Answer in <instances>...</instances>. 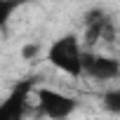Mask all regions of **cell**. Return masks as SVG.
<instances>
[{
	"label": "cell",
	"instance_id": "cell-1",
	"mask_svg": "<svg viewBox=\"0 0 120 120\" xmlns=\"http://www.w3.org/2000/svg\"><path fill=\"white\" fill-rule=\"evenodd\" d=\"M85 52L82 42L75 33H64L59 35L49 47H47V61L68 78L85 75Z\"/></svg>",
	"mask_w": 120,
	"mask_h": 120
},
{
	"label": "cell",
	"instance_id": "cell-2",
	"mask_svg": "<svg viewBox=\"0 0 120 120\" xmlns=\"http://www.w3.org/2000/svg\"><path fill=\"white\" fill-rule=\"evenodd\" d=\"M35 108L47 120H68L75 113L78 101L73 97H68L66 92H59L52 87H38L35 90Z\"/></svg>",
	"mask_w": 120,
	"mask_h": 120
},
{
	"label": "cell",
	"instance_id": "cell-3",
	"mask_svg": "<svg viewBox=\"0 0 120 120\" xmlns=\"http://www.w3.org/2000/svg\"><path fill=\"white\" fill-rule=\"evenodd\" d=\"M85 75L94 82H115L120 80V59L113 54L87 49L85 52Z\"/></svg>",
	"mask_w": 120,
	"mask_h": 120
},
{
	"label": "cell",
	"instance_id": "cell-4",
	"mask_svg": "<svg viewBox=\"0 0 120 120\" xmlns=\"http://www.w3.org/2000/svg\"><path fill=\"white\" fill-rule=\"evenodd\" d=\"M101 106H104L108 113L120 115V87H111V90H106L104 97H101Z\"/></svg>",
	"mask_w": 120,
	"mask_h": 120
},
{
	"label": "cell",
	"instance_id": "cell-5",
	"mask_svg": "<svg viewBox=\"0 0 120 120\" xmlns=\"http://www.w3.org/2000/svg\"><path fill=\"white\" fill-rule=\"evenodd\" d=\"M19 54H21V59L31 61V59H35V56L40 54V45H38V42H26V45L19 49Z\"/></svg>",
	"mask_w": 120,
	"mask_h": 120
}]
</instances>
